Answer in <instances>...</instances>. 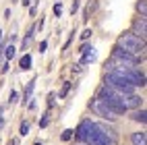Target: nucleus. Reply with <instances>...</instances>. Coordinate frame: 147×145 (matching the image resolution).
I'll list each match as a JSON object with an SVG mask.
<instances>
[{"label": "nucleus", "mask_w": 147, "mask_h": 145, "mask_svg": "<svg viewBox=\"0 0 147 145\" xmlns=\"http://www.w3.org/2000/svg\"><path fill=\"white\" fill-rule=\"evenodd\" d=\"M19 66H21L23 71H29V69H31V56L25 54V56L21 58V62H19Z\"/></svg>", "instance_id": "nucleus-10"}, {"label": "nucleus", "mask_w": 147, "mask_h": 145, "mask_svg": "<svg viewBox=\"0 0 147 145\" xmlns=\"http://www.w3.org/2000/svg\"><path fill=\"white\" fill-rule=\"evenodd\" d=\"M116 46H120L122 50L131 52V54H139V52H143V48H145V40H141L139 35H135L131 31V33H122L118 37V44H116Z\"/></svg>", "instance_id": "nucleus-2"}, {"label": "nucleus", "mask_w": 147, "mask_h": 145, "mask_svg": "<svg viewBox=\"0 0 147 145\" xmlns=\"http://www.w3.org/2000/svg\"><path fill=\"white\" fill-rule=\"evenodd\" d=\"M137 11L141 13V17H147V2L145 0H139V2H137Z\"/></svg>", "instance_id": "nucleus-11"}, {"label": "nucleus", "mask_w": 147, "mask_h": 145, "mask_svg": "<svg viewBox=\"0 0 147 145\" xmlns=\"http://www.w3.org/2000/svg\"><path fill=\"white\" fill-rule=\"evenodd\" d=\"M54 15H56V17H60V15H62V4H60V2L54 4Z\"/></svg>", "instance_id": "nucleus-14"}, {"label": "nucleus", "mask_w": 147, "mask_h": 145, "mask_svg": "<svg viewBox=\"0 0 147 145\" xmlns=\"http://www.w3.org/2000/svg\"><path fill=\"white\" fill-rule=\"evenodd\" d=\"M131 118H133V120H137V122H141V124H145V122H147V112H145V108L135 110Z\"/></svg>", "instance_id": "nucleus-9"}, {"label": "nucleus", "mask_w": 147, "mask_h": 145, "mask_svg": "<svg viewBox=\"0 0 147 145\" xmlns=\"http://www.w3.org/2000/svg\"><path fill=\"white\" fill-rule=\"evenodd\" d=\"M75 135V131H71V129H66L64 133H62V141H71V137Z\"/></svg>", "instance_id": "nucleus-13"}, {"label": "nucleus", "mask_w": 147, "mask_h": 145, "mask_svg": "<svg viewBox=\"0 0 147 145\" xmlns=\"http://www.w3.org/2000/svg\"><path fill=\"white\" fill-rule=\"evenodd\" d=\"M46 124H48V114H46V116H44V118L40 120V127H46Z\"/></svg>", "instance_id": "nucleus-17"}, {"label": "nucleus", "mask_w": 147, "mask_h": 145, "mask_svg": "<svg viewBox=\"0 0 147 145\" xmlns=\"http://www.w3.org/2000/svg\"><path fill=\"white\" fill-rule=\"evenodd\" d=\"M131 141H133V145H147V133H145V131H137V133H133Z\"/></svg>", "instance_id": "nucleus-8"}, {"label": "nucleus", "mask_w": 147, "mask_h": 145, "mask_svg": "<svg viewBox=\"0 0 147 145\" xmlns=\"http://www.w3.org/2000/svg\"><path fill=\"white\" fill-rule=\"evenodd\" d=\"M35 145H44V143H35Z\"/></svg>", "instance_id": "nucleus-20"}, {"label": "nucleus", "mask_w": 147, "mask_h": 145, "mask_svg": "<svg viewBox=\"0 0 147 145\" xmlns=\"http://www.w3.org/2000/svg\"><path fill=\"white\" fill-rule=\"evenodd\" d=\"M133 33L139 35L141 40H145V33H147V19L145 17H139L133 21Z\"/></svg>", "instance_id": "nucleus-6"}, {"label": "nucleus", "mask_w": 147, "mask_h": 145, "mask_svg": "<svg viewBox=\"0 0 147 145\" xmlns=\"http://www.w3.org/2000/svg\"><path fill=\"white\" fill-rule=\"evenodd\" d=\"M27 133H29V124H27V122H23V124H21V135L25 137Z\"/></svg>", "instance_id": "nucleus-15"}, {"label": "nucleus", "mask_w": 147, "mask_h": 145, "mask_svg": "<svg viewBox=\"0 0 147 145\" xmlns=\"http://www.w3.org/2000/svg\"><path fill=\"white\" fill-rule=\"evenodd\" d=\"M46 48H48V42H42L40 44V52H46Z\"/></svg>", "instance_id": "nucleus-18"}, {"label": "nucleus", "mask_w": 147, "mask_h": 145, "mask_svg": "<svg viewBox=\"0 0 147 145\" xmlns=\"http://www.w3.org/2000/svg\"><path fill=\"white\" fill-rule=\"evenodd\" d=\"M0 37H2V31H0Z\"/></svg>", "instance_id": "nucleus-21"}, {"label": "nucleus", "mask_w": 147, "mask_h": 145, "mask_svg": "<svg viewBox=\"0 0 147 145\" xmlns=\"http://www.w3.org/2000/svg\"><path fill=\"white\" fill-rule=\"evenodd\" d=\"M0 127H2V118H0Z\"/></svg>", "instance_id": "nucleus-19"}, {"label": "nucleus", "mask_w": 147, "mask_h": 145, "mask_svg": "<svg viewBox=\"0 0 147 145\" xmlns=\"http://www.w3.org/2000/svg\"><path fill=\"white\" fill-rule=\"evenodd\" d=\"M4 56H6V60H11V58L15 56V48H13V46H6V50H4Z\"/></svg>", "instance_id": "nucleus-12"}, {"label": "nucleus", "mask_w": 147, "mask_h": 145, "mask_svg": "<svg viewBox=\"0 0 147 145\" xmlns=\"http://www.w3.org/2000/svg\"><path fill=\"white\" fill-rule=\"evenodd\" d=\"M91 108H93V110H95L97 114H100L102 118H108V120H114V118H116V114H114V112H112L110 108H108V106H106V104H104L102 100H97V98H95V100L91 102Z\"/></svg>", "instance_id": "nucleus-5"}, {"label": "nucleus", "mask_w": 147, "mask_h": 145, "mask_svg": "<svg viewBox=\"0 0 147 145\" xmlns=\"http://www.w3.org/2000/svg\"><path fill=\"white\" fill-rule=\"evenodd\" d=\"M75 133H77V137H79L85 145H112L110 139L102 133L100 124H95L91 120H83Z\"/></svg>", "instance_id": "nucleus-1"}, {"label": "nucleus", "mask_w": 147, "mask_h": 145, "mask_svg": "<svg viewBox=\"0 0 147 145\" xmlns=\"http://www.w3.org/2000/svg\"><path fill=\"white\" fill-rule=\"evenodd\" d=\"M112 58H114V60H118V64H116V66H137V64H139V56L122 50L120 46H114ZM116 66H112V69H116Z\"/></svg>", "instance_id": "nucleus-3"}, {"label": "nucleus", "mask_w": 147, "mask_h": 145, "mask_svg": "<svg viewBox=\"0 0 147 145\" xmlns=\"http://www.w3.org/2000/svg\"><path fill=\"white\" fill-rule=\"evenodd\" d=\"M100 129H102V133L106 135V137L110 139V143L116 145V141H118V135H116V131H114L112 127H108V124H100Z\"/></svg>", "instance_id": "nucleus-7"}, {"label": "nucleus", "mask_w": 147, "mask_h": 145, "mask_svg": "<svg viewBox=\"0 0 147 145\" xmlns=\"http://www.w3.org/2000/svg\"><path fill=\"white\" fill-rule=\"evenodd\" d=\"M120 104L124 110H137V108H141L143 100L135 93H120Z\"/></svg>", "instance_id": "nucleus-4"}, {"label": "nucleus", "mask_w": 147, "mask_h": 145, "mask_svg": "<svg viewBox=\"0 0 147 145\" xmlns=\"http://www.w3.org/2000/svg\"><path fill=\"white\" fill-rule=\"evenodd\" d=\"M91 35V29H85V31L81 33V37H83V40H87V37H89Z\"/></svg>", "instance_id": "nucleus-16"}]
</instances>
